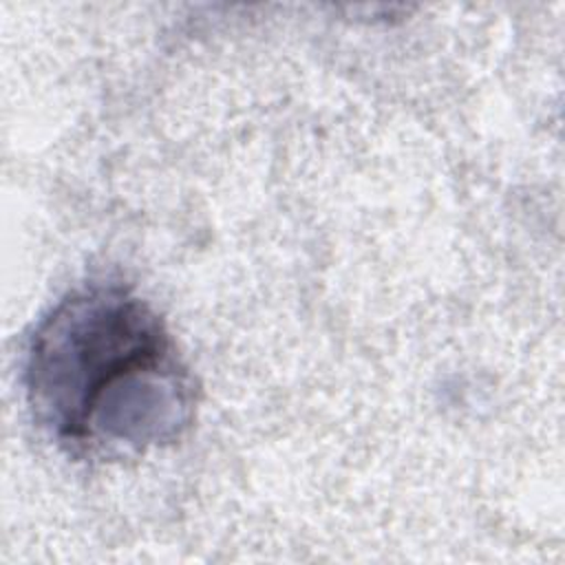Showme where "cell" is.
Masks as SVG:
<instances>
[{"label":"cell","instance_id":"obj_1","mask_svg":"<svg viewBox=\"0 0 565 565\" xmlns=\"http://www.w3.org/2000/svg\"><path fill=\"white\" fill-rule=\"evenodd\" d=\"M22 380L33 422L75 459L168 446L196 413V382L168 327L119 282L62 296L29 338Z\"/></svg>","mask_w":565,"mask_h":565}]
</instances>
